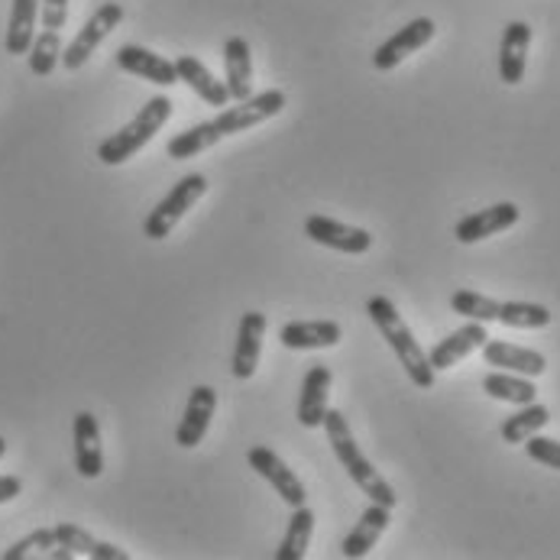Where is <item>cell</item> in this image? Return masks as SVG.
Wrapping results in <instances>:
<instances>
[{
    "instance_id": "1",
    "label": "cell",
    "mask_w": 560,
    "mask_h": 560,
    "mask_svg": "<svg viewBox=\"0 0 560 560\" xmlns=\"http://www.w3.org/2000/svg\"><path fill=\"white\" fill-rule=\"evenodd\" d=\"M285 104H289V97L279 88L259 91L256 97H246V101H234V107H224L214 120L195 124L185 133L172 137L168 147H165V153H168V160H195L205 150L218 147L221 140H228L234 133H243L249 127H259V124H266L272 117H279L285 110Z\"/></svg>"
},
{
    "instance_id": "2",
    "label": "cell",
    "mask_w": 560,
    "mask_h": 560,
    "mask_svg": "<svg viewBox=\"0 0 560 560\" xmlns=\"http://www.w3.org/2000/svg\"><path fill=\"white\" fill-rule=\"evenodd\" d=\"M366 315H370V320L380 327V334L386 337V343L393 347V353L399 357L401 370L408 373V380H411L418 389H431V386H434V366H431L428 353L421 350V343L415 340L411 327L401 320L396 302L386 299V295H373V299L366 302Z\"/></svg>"
},
{
    "instance_id": "3",
    "label": "cell",
    "mask_w": 560,
    "mask_h": 560,
    "mask_svg": "<svg viewBox=\"0 0 560 560\" xmlns=\"http://www.w3.org/2000/svg\"><path fill=\"white\" fill-rule=\"evenodd\" d=\"M324 431H327V444L334 447V457L340 460V467L347 470V477L357 482L373 502H383V505H396L399 495L396 489L386 482V477H380V470H373V464L360 454V444L353 441V431L343 418V411H330L327 408V418H324Z\"/></svg>"
},
{
    "instance_id": "4",
    "label": "cell",
    "mask_w": 560,
    "mask_h": 560,
    "mask_svg": "<svg viewBox=\"0 0 560 560\" xmlns=\"http://www.w3.org/2000/svg\"><path fill=\"white\" fill-rule=\"evenodd\" d=\"M168 117H172V101L165 94L150 97L127 127H120L114 137H107L97 147V160L104 162V165H124L127 160H133L160 133L162 127H165Z\"/></svg>"
},
{
    "instance_id": "5",
    "label": "cell",
    "mask_w": 560,
    "mask_h": 560,
    "mask_svg": "<svg viewBox=\"0 0 560 560\" xmlns=\"http://www.w3.org/2000/svg\"><path fill=\"white\" fill-rule=\"evenodd\" d=\"M205 191H208V178H205V175L191 172V175L178 178V185H172L168 195L162 198L150 214H147L143 234H147L150 241H165V237L172 234V228L185 218V211H191V208L205 198Z\"/></svg>"
},
{
    "instance_id": "6",
    "label": "cell",
    "mask_w": 560,
    "mask_h": 560,
    "mask_svg": "<svg viewBox=\"0 0 560 560\" xmlns=\"http://www.w3.org/2000/svg\"><path fill=\"white\" fill-rule=\"evenodd\" d=\"M120 23H124V7L114 3V0L101 3V7L84 20V26L75 33V39L62 49V66H66L69 72L81 69V66L94 56V49H97Z\"/></svg>"
},
{
    "instance_id": "7",
    "label": "cell",
    "mask_w": 560,
    "mask_h": 560,
    "mask_svg": "<svg viewBox=\"0 0 560 560\" xmlns=\"http://www.w3.org/2000/svg\"><path fill=\"white\" fill-rule=\"evenodd\" d=\"M434 33H438V26H434V20H431V16H418V20L405 23L396 36H389L383 46H376V52H373V66H376L380 72H393V69H399L408 56H415L418 49H424V46L434 39Z\"/></svg>"
},
{
    "instance_id": "8",
    "label": "cell",
    "mask_w": 560,
    "mask_h": 560,
    "mask_svg": "<svg viewBox=\"0 0 560 560\" xmlns=\"http://www.w3.org/2000/svg\"><path fill=\"white\" fill-rule=\"evenodd\" d=\"M246 460H249V467H253L262 480L269 482V486L282 495V502H289L292 509L305 505V499H308L305 482L289 470V464H285L276 451H269V447H249Z\"/></svg>"
},
{
    "instance_id": "9",
    "label": "cell",
    "mask_w": 560,
    "mask_h": 560,
    "mask_svg": "<svg viewBox=\"0 0 560 560\" xmlns=\"http://www.w3.org/2000/svg\"><path fill=\"white\" fill-rule=\"evenodd\" d=\"M305 234H308V241L320 243L327 249H337V253H347V256H363L373 246V234L370 231L350 228V224L324 218V214H312L305 221Z\"/></svg>"
},
{
    "instance_id": "10",
    "label": "cell",
    "mask_w": 560,
    "mask_h": 560,
    "mask_svg": "<svg viewBox=\"0 0 560 560\" xmlns=\"http://www.w3.org/2000/svg\"><path fill=\"white\" fill-rule=\"evenodd\" d=\"M486 340H489L486 324H482V320H467L464 327H457V330H451L444 340H438V343L428 350V360H431L434 373H438V370H451V366H457L460 360H467L474 350H482Z\"/></svg>"
},
{
    "instance_id": "11",
    "label": "cell",
    "mask_w": 560,
    "mask_h": 560,
    "mask_svg": "<svg viewBox=\"0 0 560 560\" xmlns=\"http://www.w3.org/2000/svg\"><path fill=\"white\" fill-rule=\"evenodd\" d=\"M214 408H218V393L211 386H195L191 396L185 401V411H182V421L175 428V441L178 447H198L211 428V418H214Z\"/></svg>"
},
{
    "instance_id": "12",
    "label": "cell",
    "mask_w": 560,
    "mask_h": 560,
    "mask_svg": "<svg viewBox=\"0 0 560 560\" xmlns=\"http://www.w3.org/2000/svg\"><path fill=\"white\" fill-rule=\"evenodd\" d=\"M518 218H522L518 205H512V201H499V205H489L486 211H477V214L464 218V221L454 228V237H457L460 243H480L486 241V237H495V234H502V231L515 228V224H518Z\"/></svg>"
},
{
    "instance_id": "13",
    "label": "cell",
    "mask_w": 560,
    "mask_h": 560,
    "mask_svg": "<svg viewBox=\"0 0 560 560\" xmlns=\"http://www.w3.org/2000/svg\"><path fill=\"white\" fill-rule=\"evenodd\" d=\"M262 337H266V315L262 312H246L237 327V347H234V360H231V373L234 380H253L256 366H259V353H262Z\"/></svg>"
},
{
    "instance_id": "14",
    "label": "cell",
    "mask_w": 560,
    "mask_h": 560,
    "mask_svg": "<svg viewBox=\"0 0 560 560\" xmlns=\"http://www.w3.org/2000/svg\"><path fill=\"white\" fill-rule=\"evenodd\" d=\"M482 360H486V366L509 370V373H522V376H532V380L548 370L545 353H538L532 347H515L509 340H486L482 343Z\"/></svg>"
},
{
    "instance_id": "15",
    "label": "cell",
    "mask_w": 560,
    "mask_h": 560,
    "mask_svg": "<svg viewBox=\"0 0 560 560\" xmlns=\"http://www.w3.org/2000/svg\"><path fill=\"white\" fill-rule=\"evenodd\" d=\"M528 46H532V26L525 20L505 23L502 43H499V79L505 81V84H518V81L525 79Z\"/></svg>"
},
{
    "instance_id": "16",
    "label": "cell",
    "mask_w": 560,
    "mask_h": 560,
    "mask_svg": "<svg viewBox=\"0 0 560 560\" xmlns=\"http://www.w3.org/2000/svg\"><path fill=\"white\" fill-rule=\"evenodd\" d=\"M117 66H120L127 75L153 81V84H160V88H168V84L178 81L175 62L162 59L153 49H147V46H133V43H130V46H120V49H117Z\"/></svg>"
},
{
    "instance_id": "17",
    "label": "cell",
    "mask_w": 560,
    "mask_h": 560,
    "mask_svg": "<svg viewBox=\"0 0 560 560\" xmlns=\"http://www.w3.org/2000/svg\"><path fill=\"white\" fill-rule=\"evenodd\" d=\"M389 505H383V502H373V505H366L363 509V515H360V522L350 528V535L343 538V545H340V551H343V558L350 560H360L366 558L373 548H376V541H380V535L389 528Z\"/></svg>"
},
{
    "instance_id": "18",
    "label": "cell",
    "mask_w": 560,
    "mask_h": 560,
    "mask_svg": "<svg viewBox=\"0 0 560 560\" xmlns=\"http://www.w3.org/2000/svg\"><path fill=\"white\" fill-rule=\"evenodd\" d=\"M75 470L84 480H97L104 474V447H101V428L91 411L75 415Z\"/></svg>"
},
{
    "instance_id": "19",
    "label": "cell",
    "mask_w": 560,
    "mask_h": 560,
    "mask_svg": "<svg viewBox=\"0 0 560 560\" xmlns=\"http://www.w3.org/2000/svg\"><path fill=\"white\" fill-rule=\"evenodd\" d=\"M340 337L343 330L337 320H289L279 330V340L289 350H327V347H337Z\"/></svg>"
},
{
    "instance_id": "20",
    "label": "cell",
    "mask_w": 560,
    "mask_h": 560,
    "mask_svg": "<svg viewBox=\"0 0 560 560\" xmlns=\"http://www.w3.org/2000/svg\"><path fill=\"white\" fill-rule=\"evenodd\" d=\"M327 393H330V370H327V363H315L302 380V396H299V424L302 428H324Z\"/></svg>"
},
{
    "instance_id": "21",
    "label": "cell",
    "mask_w": 560,
    "mask_h": 560,
    "mask_svg": "<svg viewBox=\"0 0 560 560\" xmlns=\"http://www.w3.org/2000/svg\"><path fill=\"white\" fill-rule=\"evenodd\" d=\"M175 69H178V81H185L198 97H205V104L211 107H228L231 104V91H228V81H218L201 59L195 56H178L175 59Z\"/></svg>"
},
{
    "instance_id": "22",
    "label": "cell",
    "mask_w": 560,
    "mask_h": 560,
    "mask_svg": "<svg viewBox=\"0 0 560 560\" xmlns=\"http://www.w3.org/2000/svg\"><path fill=\"white\" fill-rule=\"evenodd\" d=\"M224 72H228L231 101L253 97V52L243 36H231L224 43Z\"/></svg>"
},
{
    "instance_id": "23",
    "label": "cell",
    "mask_w": 560,
    "mask_h": 560,
    "mask_svg": "<svg viewBox=\"0 0 560 560\" xmlns=\"http://www.w3.org/2000/svg\"><path fill=\"white\" fill-rule=\"evenodd\" d=\"M36 16H39V0H13L7 39H3L7 56H26L30 52V46L36 39Z\"/></svg>"
},
{
    "instance_id": "24",
    "label": "cell",
    "mask_w": 560,
    "mask_h": 560,
    "mask_svg": "<svg viewBox=\"0 0 560 560\" xmlns=\"http://www.w3.org/2000/svg\"><path fill=\"white\" fill-rule=\"evenodd\" d=\"M56 535H59V545H66L75 558H91V560H127L130 555L117 545H107V541H97L94 535H88L84 528L72 525V522H62L56 525Z\"/></svg>"
},
{
    "instance_id": "25",
    "label": "cell",
    "mask_w": 560,
    "mask_h": 560,
    "mask_svg": "<svg viewBox=\"0 0 560 560\" xmlns=\"http://www.w3.org/2000/svg\"><path fill=\"white\" fill-rule=\"evenodd\" d=\"M482 393L489 399L512 401V405H532L538 399V389L532 383V376H522V373H509V370H495L482 380Z\"/></svg>"
},
{
    "instance_id": "26",
    "label": "cell",
    "mask_w": 560,
    "mask_h": 560,
    "mask_svg": "<svg viewBox=\"0 0 560 560\" xmlns=\"http://www.w3.org/2000/svg\"><path fill=\"white\" fill-rule=\"evenodd\" d=\"M315 535V512L308 505H299L289 518V528L282 535V548L276 551V560H302L308 555Z\"/></svg>"
},
{
    "instance_id": "27",
    "label": "cell",
    "mask_w": 560,
    "mask_h": 560,
    "mask_svg": "<svg viewBox=\"0 0 560 560\" xmlns=\"http://www.w3.org/2000/svg\"><path fill=\"white\" fill-rule=\"evenodd\" d=\"M548 421H551V411H548L545 405L532 401V405H522L515 415H509V418L502 421L499 434H502L505 444H525V441H528L532 434H538Z\"/></svg>"
},
{
    "instance_id": "28",
    "label": "cell",
    "mask_w": 560,
    "mask_h": 560,
    "mask_svg": "<svg viewBox=\"0 0 560 560\" xmlns=\"http://www.w3.org/2000/svg\"><path fill=\"white\" fill-rule=\"evenodd\" d=\"M26 59H30V72H33L36 79L52 75L56 66L62 62V33H59V30H43V33L33 39Z\"/></svg>"
},
{
    "instance_id": "29",
    "label": "cell",
    "mask_w": 560,
    "mask_h": 560,
    "mask_svg": "<svg viewBox=\"0 0 560 560\" xmlns=\"http://www.w3.org/2000/svg\"><path fill=\"white\" fill-rule=\"evenodd\" d=\"M499 324L515 327V330H541L551 324V312L545 305H535V302H502Z\"/></svg>"
},
{
    "instance_id": "30",
    "label": "cell",
    "mask_w": 560,
    "mask_h": 560,
    "mask_svg": "<svg viewBox=\"0 0 560 560\" xmlns=\"http://www.w3.org/2000/svg\"><path fill=\"white\" fill-rule=\"evenodd\" d=\"M451 308H454V315H464L467 320L489 324V320H499L502 302H495L489 295H480V292H470V289H460V292L451 295Z\"/></svg>"
},
{
    "instance_id": "31",
    "label": "cell",
    "mask_w": 560,
    "mask_h": 560,
    "mask_svg": "<svg viewBox=\"0 0 560 560\" xmlns=\"http://www.w3.org/2000/svg\"><path fill=\"white\" fill-rule=\"evenodd\" d=\"M56 548H59V535H56V528H39V532L26 535L23 541L10 545V548L3 551V560H26V558L49 560Z\"/></svg>"
},
{
    "instance_id": "32",
    "label": "cell",
    "mask_w": 560,
    "mask_h": 560,
    "mask_svg": "<svg viewBox=\"0 0 560 560\" xmlns=\"http://www.w3.org/2000/svg\"><path fill=\"white\" fill-rule=\"evenodd\" d=\"M525 451L535 464H545L551 470H560V441L555 438H541V434H532L525 441Z\"/></svg>"
},
{
    "instance_id": "33",
    "label": "cell",
    "mask_w": 560,
    "mask_h": 560,
    "mask_svg": "<svg viewBox=\"0 0 560 560\" xmlns=\"http://www.w3.org/2000/svg\"><path fill=\"white\" fill-rule=\"evenodd\" d=\"M43 30H62L69 20V0H39Z\"/></svg>"
},
{
    "instance_id": "34",
    "label": "cell",
    "mask_w": 560,
    "mask_h": 560,
    "mask_svg": "<svg viewBox=\"0 0 560 560\" xmlns=\"http://www.w3.org/2000/svg\"><path fill=\"white\" fill-rule=\"evenodd\" d=\"M20 492H23L20 477H0V505H3V502H13Z\"/></svg>"
},
{
    "instance_id": "35",
    "label": "cell",
    "mask_w": 560,
    "mask_h": 560,
    "mask_svg": "<svg viewBox=\"0 0 560 560\" xmlns=\"http://www.w3.org/2000/svg\"><path fill=\"white\" fill-rule=\"evenodd\" d=\"M3 451H7V441L0 438V457H3Z\"/></svg>"
}]
</instances>
